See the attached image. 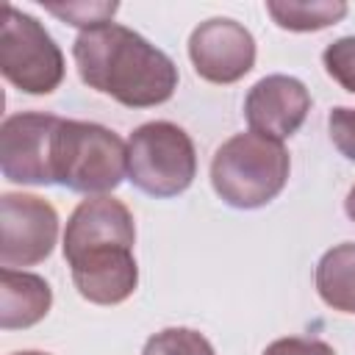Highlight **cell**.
Returning <instances> with one entry per match:
<instances>
[{"label":"cell","instance_id":"6da1fadb","mask_svg":"<svg viewBox=\"0 0 355 355\" xmlns=\"http://www.w3.org/2000/svg\"><path fill=\"white\" fill-rule=\"evenodd\" d=\"M80 80L128 108H153L178 89L175 61L141 33L108 22L80 31L72 44Z\"/></svg>","mask_w":355,"mask_h":355},{"label":"cell","instance_id":"7a4b0ae2","mask_svg":"<svg viewBox=\"0 0 355 355\" xmlns=\"http://www.w3.org/2000/svg\"><path fill=\"white\" fill-rule=\"evenodd\" d=\"M291 158L283 141L261 133L230 136L211 158V186L230 208L252 211L272 202L288 180Z\"/></svg>","mask_w":355,"mask_h":355},{"label":"cell","instance_id":"3957f363","mask_svg":"<svg viewBox=\"0 0 355 355\" xmlns=\"http://www.w3.org/2000/svg\"><path fill=\"white\" fill-rule=\"evenodd\" d=\"M128 175V144L97 122L61 119L55 136V183L97 197Z\"/></svg>","mask_w":355,"mask_h":355},{"label":"cell","instance_id":"277c9868","mask_svg":"<svg viewBox=\"0 0 355 355\" xmlns=\"http://www.w3.org/2000/svg\"><path fill=\"white\" fill-rule=\"evenodd\" d=\"M130 183L158 200L183 194L197 178V153L191 136L166 119L139 125L128 139Z\"/></svg>","mask_w":355,"mask_h":355},{"label":"cell","instance_id":"5b68a950","mask_svg":"<svg viewBox=\"0 0 355 355\" xmlns=\"http://www.w3.org/2000/svg\"><path fill=\"white\" fill-rule=\"evenodd\" d=\"M0 72L25 94H50L61 86L67 64L55 39L44 25L14 8L3 6L0 25Z\"/></svg>","mask_w":355,"mask_h":355},{"label":"cell","instance_id":"8992f818","mask_svg":"<svg viewBox=\"0 0 355 355\" xmlns=\"http://www.w3.org/2000/svg\"><path fill=\"white\" fill-rule=\"evenodd\" d=\"M61 116L44 111H19L0 125V172L11 183H55V136Z\"/></svg>","mask_w":355,"mask_h":355},{"label":"cell","instance_id":"52a82bcc","mask_svg":"<svg viewBox=\"0 0 355 355\" xmlns=\"http://www.w3.org/2000/svg\"><path fill=\"white\" fill-rule=\"evenodd\" d=\"M58 239L55 208L36 194L6 191L0 197V266H33L50 258Z\"/></svg>","mask_w":355,"mask_h":355},{"label":"cell","instance_id":"ba28073f","mask_svg":"<svg viewBox=\"0 0 355 355\" xmlns=\"http://www.w3.org/2000/svg\"><path fill=\"white\" fill-rule=\"evenodd\" d=\"M255 39L252 33L230 19L214 17L200 22L189 36V58L194 72L208 83H236L255 67Z\"/></svg>","mask_w":355,"mask_h":355},{"label":"cell","instance_id":"9c48e42d","mask_svg":"<svg viewBox=\"0 0 355 355\" xmlns=\"http://www.w3.org/2000/svg\"><path fill=\"white\" fill-rule=\"evenodd\" d=\"M78 294L94 305H119L139 286V266L133 247L97 244L67 255Z\"/></svg>","mask_w":355,"mask_h":355},{"label":"cell","instance_id":"30bf717a","mask_svg":"<svg viewBox=\"0 0 355 355\" xmlns=\"http://www.w3.org/2000/svg\"><path fill=\"white\" fill-rule=\"evenodd\" d=\"M311 111V92L300 78L266 75L244 97V116L252 133L283 141L294 136Z\"/></svg>","mask_w":355,"mask_h":355},{"label":"cell","instance_id":"8fae6325","mask_svg":"<svg viewBox=\"0 0 355 355\" xmlns=\"http://www.w3.org/2000/svg\"><path fill=\"white\" fill-rule=\"evenodd\" d=\"M97 244H136V222L130 208L111 197V194H97L86 197L75 205V211L67 219L64 230V258L72 252H80L86 247Z\"/></svg>","mask_w":355,"mask_h":355},{"label":"cell","instance_id":"7c38bea8","mask_svg":"<svg viewBox=\"0 0 355 355\" xmlns=\"http://www.w3.org/2000/svg\"><path fill=\"white\" fill-rule=\"evenodd\" d=\"M53 288L44 277L22 269H0V327L25 330L47 316Z\"/></svg>","mask_w":355,"mask_h":355},{"label":"cell","instance_id":"4fadbf2b","mask_svg":"<svg viewBox=\"0 0 355 355\" xmlns=\"http://www.w3.org/2000/svg\"><path fill=\"white\" fill-rule=\"evenodd\" d=\"M316 291L324 305L341 313H355V244L330 247L316 263Z\"/></svg>","mask_w":355,"mask_h":355},{"label":"cell","instance_id":"5bb4252c","mask_svg":"<svg viewBox=\"0 0 355 355\" xmlns=\"http://www.w3.org/2000/svg\"><path fill=\"white\" fill-rule=\"evenodd\" d=\"M266 11L283 31L305 33L336 25L347 17L349 8L341 0H269Z\"/></svg>","mask_w":355,"mask_h":355},{"label":"cell","instance_id":"9a60e30c","mask_svg":"<svg viewBox=\"0 0 355 355\" xmlns=\"http://www.w3.org/2000/svg\"><path fill=\"white\" fill-rule=\"evenodd\" d=\"M141 355H216L211 341L191 327H164L144 341Z\"/></svg>","mask_w":355,"mask_h":355},{"label":"cell","instance_id":"2e32d148","mask_svg":"<svg viewBox=\"0 0 355 355\" xmlns=\"http://www.w3.org/2000/svg\"><path fill=\"white\" fill-rule=\"evenodd\" d=\"M44 11H50L53 17L80 28V31H89V28H97V25H108L111 17L119 11V3H86V0H78V3H44Z\"/></svg>","mask_w":355,"mask_h":355},{"label":"cell","instance_id":"e0dca14e","mask_svg":"<svg viewBox=\"0 0 355 355\" xmlns=\"http://www.w3.org/2000/svg\"><path fill=\"white\" fill-rule=\"evenodd\" d=\"M322 64L341 89L355 94V36H341L330 42L322 53Z\"/></svg>","mask_w":355,"mask_h":355},{"label":"cell","instance_id":"ac0fdd59","mask_svg":"<svg viewBox=\"0 0 355 355\" xmlns=\"http://www.w3.org/2000/svg\"><path fill=\"white\" fill-rule=\"evenodd\" d=\"M327 130H330V141L336 144V150L355 161V108L349 105H336L327 116Z\"/></svg>","mask_w":355,"mask_h":355},{"label":"cell","instance_id":"d6986e66","mask_svg":"<svg viewBox=\"0 0 355 355\" xmlns=\"http://www.w3.org/2000/svg\"><path fill=\"white\" fill-rule=\"evenodd\" d=\"M263 355H336V349L327 341L319 338H305V336H288L272 341Z\"/></svg>","mask_w":355,"mask_h":355},{"label":"cell","instance_id":"ffe728a7","mask_svg":"<svg viewBox=\"0 0 355 355\" xmlns=\"http://www.w3.org/2000/svg\"><path fill=\"white\" fill-rule=\"evenodd\" d=\"M344 211H347V216L355 222V186L347 191V200H344Z\"/></svg>","mask_w":355,"mask_h":355},{"label":"cell","instance_id":"44dd1931","mask_svg":"<svg viewBox=\"0 0 355 355\" xmlns=\"http://www.w3.org/2000/svg\"><path fill=\"white\" fill-rule=\"evenodd\" d=\"M11 355H50V352H39V349H22V352H11Z\"/></svg>","mask_w":355,"mask_h":355}]
</instances>
